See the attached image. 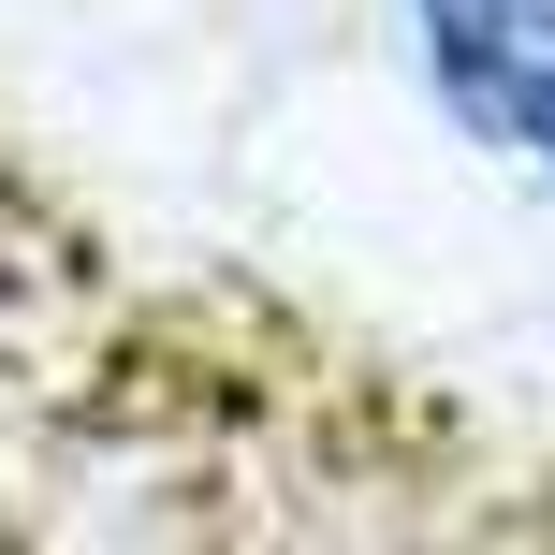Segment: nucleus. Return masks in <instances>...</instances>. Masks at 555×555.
Masks as SVG:
<instances>
[{
	"label": "nucleus",
	"mask_w": 555,
	"mask_h": 555,
	"mask_svg": "<svg viewBox=\"0 0 555 555\" xmlns=\"http://www.w3.org/2000/svg\"><path fill=\"white\" fill-rule=\"evenodd\" d=\"M410 74L482 162L555 191V0H395Z\"/></svg>",
	"instance_id": "nucleus-1"
}]
</instances>
